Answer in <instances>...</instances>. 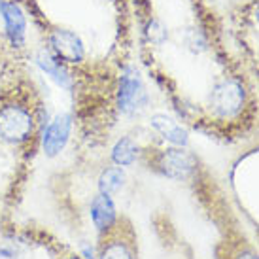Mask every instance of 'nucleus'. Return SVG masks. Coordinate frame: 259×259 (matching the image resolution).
Returning <instances> with one entry per match:
<instances>
[{"instance_id": "nucleus-1", "label": "nucleus", "mask_w": 259, "mask_h": 259, "mask_svg": "<svg viewBox=\"0 0 259 259\" xmlns=\"http://www.w3.org/2000/svg\"><path fill=\"white\" fill-rule=\"evenodd\" d=\"M97 259H138V244L129 222L119 220L102 231L97 242Z\"/></svg>"}, {"instance_id": "nucleus-2", "label": "nucleus", "mask_w": 259, "mask_h": 259, "mask_svg": "<svg viewBox=\"0 0 259 259\" xmlns=\"http://www.w3.org/2000/svg\"><path fill=\"white\" fill-rule=\"evenodd\" d=\"M34 131V117L30 110L19 104H8L0 110V140L8 144H21Z\"/></svg>"}, {"instance_id": "nucleus-3", "label": "nucleus", "mask_w": 259, "mask_h": 259, "mask_svg": "<svg viewBox=\"0 0 259 259\" xmlns=\"http://www.w3.org/2000/svg\"><path fill=\"white\" fill-rule=\"evenodd\" d=\"M157 168L174 180H187L197 168V161L189 151L182 148L163 150L157 157Z\"/></svg>"}, {"instance_id": "nucleus-4", "label": "nucleus", "mask_w": 259, "mask_h": 259, "mask_svg": "<svg viewBox=\"0 0 259 259\" xmlns=\"http://www.w3.org/2000/svg\"><path fill=\"white\" fill-rule=\"evenodd\" d=\"M70 129H72V119L68 114H59L51 119L42 137V150L48 157H55L65 150L70 138Z\"/></svg>"}, {"instance_id": "nucleus-5", "label": "nucleus", "mask_w": 259, "mask_h": 259, "mask_svg": "<svg viewBox=\"0 0 259 259\" xmlns=\"http://www.w3.org/2000/svg\"><path fill=\"white\" fill-rule=\"evenodd\" d=\"M50 46L53 53H55V57L65 61V63H79L85 55L83 44H81L78 34H74L72 30H53L50 34Z\"/></svg>"}, {"instance_id": "nucleus-6", "label": "nucleus", "mask_w": 259, "mask_h": 259, "mask_svg": "<svg viewBox=\"0 0 259 259\" xmlns=\"http://www.w3.org/2000/svg\"><path fill=\"white\" fill-rule=\"evenodd\" d=\"M117 102H119L121 112H125V114H131V112H135V110L144 106L146 93L144 85H142V81L138 78V72L129 70V72H125L121 76Z\"/></svg>"}, {"instance_id": "nucleus-7", "label": "nucleus", "mask_w": 259, "mask_h": 259, "mask_svg": "<svg viewBox=\"0 0 259 259\" xmlns=\"http://www.w3.org/2000/svg\"><path fill=\"white\" fill-rule=\"evenodd\" d=\"M242 99H244V93H242V87L238 85L237 81H223L222 85H218L212 93V108L214 112L220 115H233L235 112L240 110L242 106Z\"/></svg>"}, {"instance_id": "nucleus-8", "label": "nucleus", "mask_w": 259, "mask_h": 259, "mask_svg": "<svg viewBox=\"0 0 259 259\" xmlns=\"http://www.w3.org/2000/svg\"><path fill=\"white\" fill-rule=\"evenodd\" d=\"M0 14L6 25V34L10 38V42L21 48L25 42V30H27V19L23 15L21 8L17 6L15 2H4L0 6Z\"/></svg>"}, {"instance_id": "nucleus-9", "label": "nucleus", "mask_w": 259, "mask_h": 259, "mask_svg": "<svg viewBox=\"0 0 259 259\" xmlns=\"http://www.w3.org/2000/svg\"><path fill=\"white\" fill-rule=\"evenodd\" d=\"M91 220H93L95 227L99 233L110 229L115 222H117V214H115V206L108 195H97L91 202Z\"/></svg>"}, {"instance_id": "nucleus-10", "label": "nucleus", "mask_w": 259, "mask_h": 259, "mask_svg": "<svg viewBox=\"0 0 259 259\" xmlns=\"http://www.w3.org/2000/svg\"><path fill=\"white\" fill-rule=\"evenodd\" d=\"M151 127L155 131H159V133H161L168 142H172V144H176V146L187 144L186 129H182L180 125L174 121L172 117H168V115H163V114L153 115V117H151Z\"/></svg>"}, {"instance_id": "nucleus-11", "label": "nucleus", "mask_w": 259, "mask_h": 259, "mask_svg": "<svg viewBox=\"0 0 259 259\" xmlns=\"http://www.w3.org/2000/svg\"><path fill=\"white\" fill-rule=\"evenodd\" d=\"M36 65L42 68L44 72L48 74L55 83H59L61 87H70V76H68V72L65 70V66L59 63L57 59L51 55L50 51H38L36 55Z\"/></svg>"}, {"instance_id": "nucleus-12", "label": "nucleus", "mask_w": 259, "mask_h": 259, "mask_svg": "<svg viewBox=\"0 0 259 259\" xmlns=\"http://www.w3.org/2000/svg\"><path fill=\"white\" fill-rule=\"evenodd\" d=\"M135 159H137V146H135V142L127 137L117 140V144L112 150V161L115 165L129 166L135 163Z\"/></svg>"}, {"instance_id": "nucleus-13", "label": "nucleus", "mask_w": 259, "mask_h": 259, "mask_svg": "<svg viewBox=\"0 0 259 259\" xmlns=\"http://www.w3.org/2000/svg\"><path fill=\"white\" fill-rule=\"evenodd\" d=\"M123 182H125V174H123L121 168H106L99 178V191L102 195L112 197L121 189Z\"/></svg>"}, {"instance_id": "nucleus-14", "label": "nucleus", "mask_w": 259, "mask_h": 259, "mask_svg": "<svg viewBox=\"0 0 259 259\" xmlns=\"http://www.w3.org/2000/svg\"><path fill=\"white\" fill-rule=\"evenodd\" d=\"M222 259H259V255L253 252L250 246L246 244H235L227 246V252Z\"/></svg>"}, {"instance_id": "nucleus-15", "label": "nucleus", "mask_w": 259, "mask_h": 259, "mask_svg": "<svg viewBox=\"0 0 259 259\" xmlns=\"http://www.w3.org/2000/svg\"><path fill=\"white\" fill-rule=\"evenodd\" d=\"M148 36L151 38V42L161 44L163 40H165L166 32H165V29H163V27H161L157 21H151V25L148 27Z\"/></svg>"}, {"instance_id": "nucleus-16", "label": "nucleus", "mask_w": 259, "mask_h": 259, "mask_svg": "<svg viewBox=\"0 0 259 259\" xmlns=\"http://www.w3.org/2000/svg\"><path fill=\"white\" fill-rule=\"evenodd\" d=\"M61 259H81V257H79L78 253H66V255H63Z\"/></svg>"}, {"instance_id": "nucleus-17", "label": "nucleus", "mask_w": 259, "mask_h": 259, "mask_svg": "<svg viewBox=\"0 0 259 259\" xmlns=\"http://www.w3.org/2000/svg\"><path fill=\"white\" fill-rule=\"evenodd\" d=\"M255 15H257V21H259V8H257V12H255Z\"/></svg>"}, {"instance_id": "nucleus-18", "label": "nucleus", "mask_w": 259, "mask_h": 259, "mask_svg": "<svg viewBox=\"0 0 259 259\" xmlns=\"http://www.w3.org/2000/svg\"><path fill=\"white\" fill-rule=\"evenodd\" d=\"M2 4H4V0H0V6H2Z\"/></svg>"}]
</instances>
